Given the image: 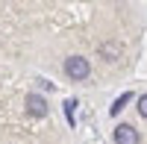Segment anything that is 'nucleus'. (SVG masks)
<instances>
[{"instance_id": "1", "label": "nucleus", "mask_w": 147, "mask_h": 144, "mask_svg": "<svg viewBox=\"0 0 147 144\" xmlns=\"http://www.w3.org/2000/svg\"><path fill=\"white\" fill-rule=\"evenodd\" d=\"M65 74H68L74 82H80V79H88V74H91V65H88V59H82V56H68V59H65Z\"/></svg>"}, {"instance_id": "5", "label": "nucleus", "mask_w": 147, "mask_h": 144, "mask_svg": "<svg viewBox=\"0 0 147 144\" xmlns=\"http://www.w3.org/2000/svg\"><path fill=\"white\" fill-rule=\"evenodd\" d=\"M74 109H77V100H74V97L65 100V118H68V124H71V127L77 124V121H74Z\"/></svg>"}, {"instance_id": "3", "label": "nucleus", "mask_w": 147, "mask_h": 144, "mask_svg": "<svg viewBox=\"0 0 147 144\" xmlns=\"http://www.w3.org/2000/svg\"><path fill=\"white\" fill-rule=\"evenodd\" d=\"M27 112L32 118H44L47 115V100L41 94H27Z\"/></svg>"}, {"instance_id": "2", "label": "nucleus", "mask_w": 147, "mask_h": 144, "mask_svg": "<svg viewBox=\"0 0 147 144\" xmlns=\"http://www.w3.org/2000/svg\"><path fill=\"white\" fill-rule=\"evenodd\" d=\"M115 141H118V144H141V135H138L136 127L118 124V127H115Z\"/></svg>"}, {"instance_id": "6", "label": "nucleus", "mask_w": 147, "mask_h": 144, "mask_svg": "<svg viewBox=\"0 0 147 144\" xmlns=\"http://www.w3.org/2000/svg\"><path fill=\"white\" fill-rule=\"evenodd\" d=\"M138 115L147 121V94H141V97H138Z\"/></svg>"}, {"instance_id": "4", "label": "nucleus", "mask_w": 147, "mask_h": 144, "mask_svg": "<svg viewBox=\"0 0 147 144\" xmlns=\"http://www.w3.org/2000/svg\"><path fill=\"white\" fill-rule=\"evenodd\" d=\"M132 100V91H124V94H121V97L112 103V106H109V115H121V112H124V106Z\"/></svg>"}]
</instances>
